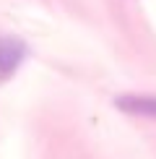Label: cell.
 Here are the masks:
<instances>
[{"instance_id": "7a4b0ae2", "label": "cell", "mask_w": 156, "mask_h": 159, "mask_svg": "<svg viewBox=\"0 0 156 159\" xmlns=\"http://www.w3.org/2000/svg\"><path fill=\"white\" fill-rule=\"evenodd\" d=\"M117 107L122 112H133V115H148V117H156V97H120L117 99Z\"/></svg>"}, {"instance_id": "6da1fadb", "label": "cell", "mask_w": 156, "mask_h": 159, "mask_svg": "<svg viewBox=\"0 0 156 159\" xmlns=\"http://www.w3.org/2000/svg\"><path fill=\"white\" fill-rule=\"evenodd\" d=\"M26 47L16 37H0V78H8L16 73V68L24 63Z\"/></svg>"}]
</instances>
